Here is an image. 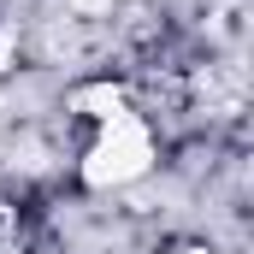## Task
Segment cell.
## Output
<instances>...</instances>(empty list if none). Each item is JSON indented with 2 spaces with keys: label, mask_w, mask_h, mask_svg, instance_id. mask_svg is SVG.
<instances>
[{
  "label": "cell",
  "mask_w": 254,
  "mask_h": 254,
  "mask_svg": "<svg viewBox=\"0 0 254 254\" xmlns=\"http://www.w3.org/2000/svg\"><path fill=\"white\" fill-rule=\"evenodd\" d=\"M148 166H154V136H148V125L130 107H119L113 119H101L89 154H83V184L89 190H125Z\"/></svg>",
  "instance_id": "cell-1"
}]
</instances>
